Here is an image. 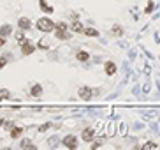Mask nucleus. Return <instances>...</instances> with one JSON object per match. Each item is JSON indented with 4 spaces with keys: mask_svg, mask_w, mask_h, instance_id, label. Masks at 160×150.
<instances>
[{
    "mask_svg": "<svg viewBox=\"0 0 160 150\" xmlns=\"http://www.w3.org/2000/svg\"><path fill=\"white\" fill-rule=\"evenodd\" d=\"M9 95H11V94H9V90H7V88L0 90V101H2V99H9Z\"/></svg>",
    "mask_w": 160,
    "mask_h": 150,
    "instance_id": "obj_17",
    "label": "nucleus"
},
{
    "mask_svg": "<svg viewBox=\"0 0 160 150\" xmlns=\"http://www.w3.org/2000/svg\"><path fill=\"white\" fill-rule=\"evenodd\" d=\"M21 147H30V148H34V145L30 141H21Z\"/></svg>",
    "mask_w": 160,
    "mask_h": 150,
    "instance_id": "obj_23",
    "label": "nucleus"
},
{
    "mask_svg": "<svg viewBox=\"0 0 160 150\" xmlns=\"http://www.w3.org/2000/svg\"><path fill=\"white\" fill-rule=\"evenodd\" d=\"M4 44H6V37L0 36V46H4Z\"/></svg>",
    "mask_w": 160,
    "mask_h": 150,
    "instance_id": "obj_24",
    "label": "nucleus"
},
{
    "mask_svg": "<svg viewBox=\"0 0 160 150\" xmlns=\"http://www.w3.org/2000/svg\"><path fill=\"white\" fill-rule=\"evenodd\" d=\"M77 94H79V97L83 101H90L91 99V94H93V90H91L90 87H81L79 90H77Z\"/></svg>",
    "mask_w": 160,
    "mask_h": 150,
    "instance_id": "obj_3",
    "label": "nucleus"
},
{
    "mask_svg": "<svg viewBox=\"0 0 160 150\" xmlns=\"http://www.w3.org/2000/svg\"><path fill=\"white\" fill-rule=\"evenodd\" d=\"M81 136H83V141L90 143V141H93V138H95V131H93V127H86Z\"/></svg>",
    "mask_w": 160,
    "mask_h": 150,
    "instance_id": "obj_5",
    "label": "nucleus"
},
{
    "mask_svg": "<svg viewBox=\"0 0 160 150\" xmlns=\"http://www.w3.org/2000/svg\"><path fill=\"white\" fill-rule=\"evenodd\" d=\"M56 29H62V30H67V23H63V21H58V23H56Z\"/></svg>",
    "mask_w": 160,
    "mask_h": 150,
    "instance_id": "obj_20",
    "label": "nucleus"
},
{
    "mask_svg": "<svg viewBox=\"0 0 160 150\" xmlns=\"http://www.w3.org/2000/svg\"><path fill=\"white\" fill-rule=\"evenodd\" d=\"M23 131H25L23 127H13V131H11V138H14V140L20 138V136L23 134Z\"/></svg>",
    "mask_w": 160,
    "mask_h": 150,
    "instance_id": "obj_10",
    "label": "nucleus"
},
{
    "mask_svg": "<svg viewBox=\"0 0 160 150\" xmlns=\"http://www.w3.org/2000/svg\"><path fill=\"white\" fill-rule=\"evenodd\" d=\"M84 34H86V36H90V37H97L99 36V30H95V29H84Z\"/></svg>",
    "mask_w": 160,
    "mask_h": 150,
    "instance_id": "obj_16",
    "label": "nucleus"
},
{
    "mask_svg": "<svg viewBox=\"0 0 160 150\" xmlns=\"http://www.w3.org/2000/svg\"><path fill=\"white\" fill-rule=\"evenodd\" d=\"M55 37H56V39H60V41H63V39H70V34L67 32V30L56 29V32H55Z\"/></svg>",
    "mask_w": 160,
    "mask_h": 150,
    "instance_id": "obj_7",
    "label": "nucleus"
},
{
    "mask_svg": "<svg viewBox=\"0 0 160 150\" xmlns=\"http://www.w3.org/2000/svg\"><path fill=\"white\" fill-rule=\"evenodd\" d=\"M18 27H20L21 30H28L32 27V23H30L28 18H20V20H18Z\"/></svg>",
    "mask_w": 160,
    "mask_h": 150,
    "instance_id": "obj_6",
    "label": "nucleus"
},
{
    "mask_svg": "<svg viewBox=\"0 0 160 150\" xmlns=\"http://www.w3.org/2000/svg\"><path fill=\"white\" fill-rule=\"evenodd\" d=\"M21 51H23V55H32V53H34L35 51V46L32 43H30V41H28V39H25V41H21Z\"/></svg>",
    "mask_w": 160,
    "mask_h": 150,
    "instance_id": "obj_2",
    "label": "nucleus"
},
{
    "mask_svg": "<svg viewBox=\"0 0 160 150\" xmlns=\"http://www.w3.org/2000/svg\"><path fill=\"white\" fill-rule=\"evenodd\" d=\"M144 148H157V143L148 141V143H144Z\"/></svg>",
    "mask_w": 160,
    "mask_h": 150,
    "instance_id": "obj_21",
    "label": "nucleus"
},
{
    "mask_svg": "<svg viewBox=\"0 0 160 150\" xmlns=\"http://www.w3.org/2000/svg\"><path fill=\"white\" fill-rule=\"evenodd\" d=\"M72 30H74V32H84V29H83V23L74 21V23H72Z\"/></svg>",
    "mask_w": 160,
    "mask_h": 150,
    "instance_id": "obj_14",
    "label": "nucleus"
},
{
    "mask_svg": "<svg viewBox=\"0 0 160 150\" xmlns=\"http://www.w3.org/2000/svg\"><path fill=\"white\" fill-rule=\"evenodd\" d=\"M63 145H65L67 148L74 150L77 147V138H76V136H65V138H63Z\"/></svg>",
    "mask_w": 160,
    "mask_h": 150,
    "instance_id": "obj_4",
    "label": "nucleus"
},
{
    "mask_svg": "<svg viewBox=\"0 0 160 150\" xmlns=\"http://www.w3.org/2000/svg\"><path fill=\"white\" fill-rule=\"evenodd\" d=\"M0 125H4V120H2V118H0Z\"/></svg>",
    "mask_w": 160,
    "mask_h": 150,
    "instance_id": "obj_25",
    "label": "nucleus"
},
{
    "mask_svg": "<svg viewBox=\"0 0 160 150\" xmlns=\"http://www.w3.org/2000/svg\"><path fill=\"white\" fill-rule=\"evenodd\" d=\"M39 6L42 7V11H44V13H53V7L46 4V0H39Z\"/></svg>",
    "mask_w": 160,
    "mask_h": 150,
    "instance_id": "obj_13",
    "label": "nucleus"
},
{
    "mask_svg": "<svg viewBox=\"0 0 160 150\" xmlns=\"http://www.w3.org/2000/svg\"><path fill=\"white\" fill-rule=\"evenodd\" d=\"M113 34L118 36V37H121V36H123V29H121L120 25H114V27H113Z\"/></svg>",
    "mask_w": 160,
    "mask_h": 150,
    "instance_id": "obj_15",
    "label": "nucleus"
},
{
    "mask_svg": "<svg viewBox=\"0 0 160 150\" xmlns=\"http://www.w3.org/2000/svg\"><path fill=\"white\" fill-rule=\"evenodd\" d=\"M11 34H13V29H11V25H2V27H0V36L9 37Z\"/></svg>",
    "mask_w": 160,
    "mask_h": 150,
    "instance_id": "obj_9",
    "label": "nucleus"
},
{
    "mask_svg": "<svg viewBox=\"0 0 160 150\" xmlns=\"http://www.w3.org/2000/svg\"><path fill=\"white\" fill-rule=\"evenodd\" d=\"M16 39H18V41H25V39H27V37H25V34H23V30H21V32H18V34H16Z\"/></svg>",
    "mask_w": 160,
    "mask_h": 150,
    "instance_id": "obj_19",
    "label": "nucleus"
},
{
    "mask_svg": "<svg viewBox=\"0 0 160 150\" xmlns=\"http://www.w3.org/2000/svg\"><path fill=\"white\" fill-rule=\"evenodd\" d=\"M37 29L41 32H51L53 29H56V23L51 21V18H41L37 21Z\"/></svg>",
    "mask_w": 160,
    "mask_h": 150,
    "instance_id": "obj_1",
    "label": "nucleus"
},
{
    "mask_svg": "<svg viewBox=\"0 0 160 150\" xmlns=\"http://www.w3.org/2000/svg\"><path fill=\"white\" fill-rule=\"evenodd\" d=\"M30 94H32L34 97H41V95H42V87H41V85H34V87H32V92H30Z\"/></svg>",
    "mask_w": 160,
    "mask_h": 150,
    "instance_id": "obj_11",
    "label": "nucleus"
},
{
    "mask_svg": "<svg viewBox=\"0 0 160 150\" xmlns=\"http://www.w3.org/2000/svg\"><path fill=\"white\" fill-rule=\"evenodd\" d=\"M6 64H7V57H0V69H4Z\"/></svg>",
    "mask_w": 160,
    "mask_h": 150,
    "instance_id": "obj_22",
    "label": "nucleus"
},
{
    "mask_svg": "<svg viewBox=\"0 0 160 150\" xmlns=\"http://www.w3.org/2000/svg\"><path fill=\"white\" fill-rule=\"evenodd\" d=\"M153 7H155L153 2H148V6H146V9H144V13H146V14H150V13L153 11Z\"/></svg>",
    "mask_w": 160,
    "mask_h": 150,
    "instance_id": "obj_18",
    "label": "nucleus"
},
{
    "mask_svg": "<svg viewBox=\"0 0 160 150\" xmlns=\"http://www.w3.org/2000/svg\"><path fill=\"white\" fill-rule=\"evenodd\" d=\"M76 58H77V60H81V62H86V60L90 58V55H88L86 51H77V53H76Z\"/></svg>",
    "mask_w": 160,
    "mask_h": 150,
    "instance_id": "obj_12",
    "label": "nucleus"
},
{
    "mask_svg": "<svg viewBox=\"0 0 160 150\" xmlns=\"http://www.w3.org/2000/svg\"><path fill=\"white\" fill-rule=\"evenodd\" d=\"M104 71H106V74H109V76H113V74L116 72V65H114V62H106V65H104Z\"/></svg>",
    "mask_w": 160,
    "mask_h": 150,
    "instance_id": "obj_8",
    "label": "nucleus"
}]
</instances>
